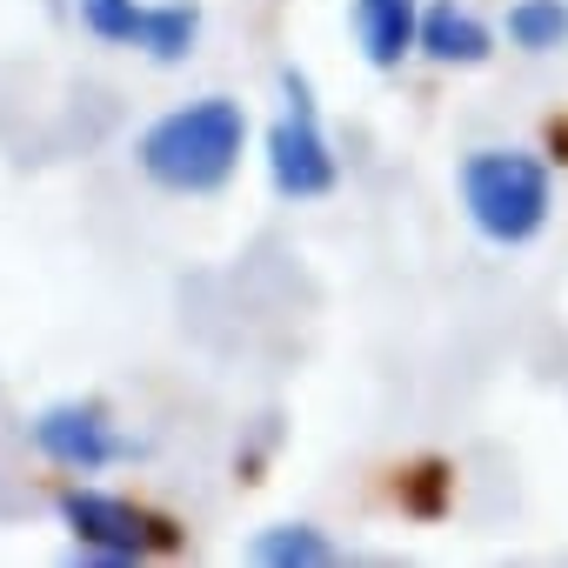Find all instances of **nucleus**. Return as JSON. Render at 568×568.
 <instances>
[{
	"instance_id": "39448f33",
	"label": "nucleus",
	"mask_w": 568,
	"mask_h": 568,
	"mask_svg": "<svg viewBox=\"0 0 568 568\" xmlns=\"http://www.w3.org/2000/svg\"><path fill=\"white\" fill-rule=\"evenodd\" d=\"M28 435H34V448L54 462V468H68V475H101V468H114V462H134V442L114 428V408L108 402H48L34 422H28Z\"/></svg>"
},
{
	"instance_id": "9d476101",
	"label": "nucleus",
	"mask_w": 568,
	"mask_h": 568,
	"mask_svg": "<svg viewBox=\"0 0 568 568\" xmlns=\"http://www.w3.org/2000/svg\"><path fill=\"white\" fill-rule=\"evenodd\" d=\"M501 28H508V48H521V54H561L568 48V0H515Z\"/></svg>"
},
{
	"instance_id": "f257e3e1",
	"label": "nucleus",
	"mask_w": 568,
	"mask_h": 568,
	"mask_svg": "<svg viewBox=\"0 0 568 568\" xmlns=\"http://www.w3.org/2000/svg\"><path fill=\"white\" fill-rule=\"evenodd\" d=\"M247 154V108L234 94H201L154 114L134 141V168L161 194H221Z\"/></svg>"
},
{
	"instance_id": "1a4fd4ad",
	"label": "nucleus",
	"mask_w": 568,
	"mask_h": 568,
	"mask_svg": "<svg viewBox=\"0 0 568 568\" xmlns=\"http://www.w3.org/2000/svg\"><path fill=\"white\" fill-rule=\"evenodd\" d=\"M247 555H254L261 568H328L342 548H335L315 521H267V528L247 541Z\"/></svg>"
},
{
	"instance_id": "f03ea898",
	"label": "nucleus",
	"mask_w": 568,
	"mask_h": 568,
	"mask_svg": "<svg viewBox=\"0 0 568 568\" xmlns=\"http://www.w3.org/2000/svg\"><path fill=\"white\" fill-rule=\"evenodd\" d=\"M462 214L488 247H528L555 214V174L528 148H475L455 174Z\"/></svg>"
},
{
	"instance_id": "6e6552de",
	"label": "nucleus",
	"mask_w": 568,
	"mask_h": 568,
	"mask_svg": "<svg viewBox=\"0 0 568 568\" xmlns=\"http://www.w3.org/2000/svg\"><path fill=\"white\" fill-rule=\"evenodd\" d=\"M194 48H201V8L194 0H148L134 54H148L154 68H181Z\"/></svg>"
},
{
	"instance_id": "9b49d317",
	"label": "nucleus",
	"mask_w": 568,
	"mask_h": 568,
	"mask_svg": "<svg viewBox=\"0 0 568 568\" xmlns=\"http://www.w3.org/2000/svg\"><path fill=\"white\" fill-rule=\"evenodd\" d=\"M81 8V28L108 48H134L141 41V14H148V0H74Z\"/></svg>"
},
{
	"instance_id": "0eeeda50",
	"label": "nucleus",
	"mask_w": 568,
	"mask_h": 568,
	"mask_svg": "<svg viewBox=\"0 0 568 568\" xmlns=\"http://www.w3.org/2000/svg\"><path fill=\"white\" fill-rule=\"evenodd\" d=\"M355 41L375 74H395L422 54V0H355Z\"/></svg>"
},
{
	"instance_id": "423d86ee",
	"label": "nucleus",
	"mask_w": 568,
	"mask_h": 568,
	"mask_svg": "<svg viewBox=\"0 0 568 568\" xmlns=\"http://www.w3.org/2000/svg\"><path fill=\"white\" fill-rule=\"evenodd\" d=\"M422 61L435 68H488L495 61V28L462 8V0H422Z\"/></svg>"
},
{
	"instance_id": "20e7f679",
	"label": "nucleus",
	"mask_w": 568,
	"mask_h": 568,
	"mask_svg": "<svg viewBox=\"0 0 568 568\" xmlns=\"http://www.w3.org/2000/svg\"><path fill=\"white\" fill-rule=\"evenodd\" d=\"M61 521L74 535V561H101V568H134L154 555H174L187 541V528L134 495H108V488H68L61 495Z\"/></svg>"
},
{
	"instance_id": "7ed1b4c3",
	"label": "nucleus",
	"mask_w": 568,
	"mask_h": 568,
	"mask_svg": "<svg viewBox=\"0 0 568 568\" xmlns=\"http://www.w3.org/2000/svg\"><path fill=\"white\" fill-rule=\"evenodd\" d=\"M281 88V114L267 121V141H261V161H267V181L281 201H322L342 187V154L322 128V101H315V81L302 68H281L274 74Z\"/></svg>"
}]
</instances>
